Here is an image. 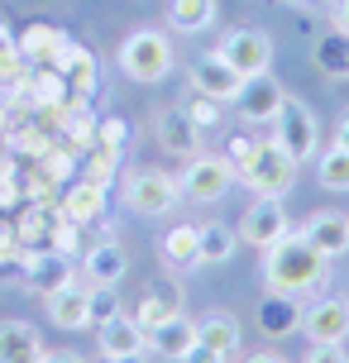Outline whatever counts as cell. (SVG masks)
<instances>
[{
    "mask_svg": "<svg viewBox=\"0 0 349 363\" xmlns=\"http://www.w3.org/2000/svg\"><path fill=\"white\" fill-rule=\"evenodd\" d=\"M301 363H349V354H345V345H311Z\"/></svg>",
    "mask_w": 349,
    "mask_h": 363,
    "instance_id": "cell-34",
    "label": "cell"
},
{
    "mask_svg": "<svg viewBox=\"0 0 349 363\" xmlns=\"http://www.w3.org/2000/svg\"><path fill=\"white\" fill-rule=\"evenodd\" d=\"M297 325H301L297 296H287V291H268L263 306H258V330H263V335H292Z\"/></svg>",
    "mask_w": 349,
    "mask_h": 363,
    "instance_id": "cell-22",
    "label": "cell"
},
{
    "mask_svg": "<svg viewBox=\"0 0 349 363\" xmlns=\"http://www.w3.org/2000/svg\"><path fill=\"white\" fill-rule=\"evenodd\" d=\"M196 340H201V345H211V349H221L225 359H235L244 335H239V320H235V315L211 311V315H201V320H196Z\"/></svg>",
    "mask_w": 349,
    "mask_h": 363,
    "instance_id": "cell-23",
    "label": "cell"
},
{
    "mask_svg": "<svg viewBox=\"0 0 349 363\" xmlns=\"http://www.w3.org/2000/svg\"><path fill=\"white\" fill-rule=\"evenodd\" d=\"M211 24H216V0H167V29L201 34Z\"/></svg>",
    "mask_w": 349,
    "mask_h": 363,
    "instance_id": "cell-25",
    "label": "cell"
},
{
    "mask_svg": "<svg viewBox=\"0 0 349 363\" xmlns=\"http://www.w3.org/2000/svg\"><path fill=\"white\" fill-rule=\"evenodd\" d=\"M153 134H158V144H163L167 153H177V158H196V153H201V129L192 125L187 110H158V115H153Z\"/></svg>",
    "mask_w": 349,
    "mask_h": 363,
    "instance_id": "cell-14",
    "label": "cell"
},
{
    "mask_svg": "<svg viewBox=\"0 0 349 363\" xmlns=\"http://www.w3.org/2000/svg\"><path fill=\"white\" fill-rule=\"evenodd\" d=\"M144 335H148V354L182 363V354L196 345V320H187V315H172V320H163V325L144 330Z\"/></svg>",
    "mask_w": 349,
    "mask_h": 363,
    "instance_id": "cell-16",
    "label": "cell"
},
{
    "mask_svg": "<svg viewBox=\"0 0 349 363\" xmlns=\"http://www.w3.org/2000/svg\"><path fill=\"white\" fill-rule=\"evenodd\" d=\"M87 315H92V325H106L111 315H120V296L111 287H92L87 291Z\"/></svg>",
    "mask_w": 349,
    "mask_h": 363,
    "instance_id": "cell-30",
    "label": "cell"
},
{
    "mask_svg": "<svg viewBox=\"0 0 349 363\" xmlns=\"http://www.w3.org/2000/svg\"><path fill=\"white\" fill-rule=\"evenodd\" d=\"M101 335H96V345H101V354L106 359H129V354H148V335H144V325L134 320V315H111L106 325H96Z\"/></svg>",
    "mask_w": 349,
    "mask_h": 363,
    "instance_id": "cell-13",
    "label": "cell"
},
{
    "mask_svg": "<svg viewBox=\"0 0 349 363\" xmlns=\"http://www.w3.org/2000/svg\"><path fill=\"white\" fill-rule=\"evenodd\" d=\"M216 53H221L239 77H258V72H268V62H273V38L258 34V29H230Z\"/></svg>",
    "mask_w": 349,
    "mask_h": 363,
    "instance_id": "cell-8",
    "label": "cell"
},
{
    "mask_svg": "<svg viewBox=\"0 0 349 363\" xmlns=\"http://www.w3.org/2000/svg\"><path fill=\"white\" fill-rule=\"evenodd\" d=\"M239 86H244V77L225 62L221 53H206L192 62V91L196 96H211V101H235Z\"/></svg>",
    "mask_w": 349,
    "mask_h": 363,
    "instance_id": "cell-11",
    "label": "cell"
},
{
    "mask_svg": "<svg viewBox=\"0 0 349 363\" xmlns=\"http://www.w3.org/2000/svg\"><path fill=\"white\" fill-rule=\"evenodd\" d=\"M72 277V268H67V258L62 254H24V268H19V282L29 291H38V296H48L53 287H62Z\"/></svg>",
    "mask_w": 349,
    "mask_h": 363,
    "instance_id": "cell-18",
    "label": "cell"
},
{
    "mask_svg": "<svg viewBox=\"0 0 349 363\" xmlns=\"http://www.w3.org/2000/svg\"><path fill=\"white\" fill-rule=\"evenodd\" d=\"M163 258L172 268H192L196 263V225H172L163 235Z\"/></svg>",
    "mask_w": 349,
    "mask_h": 363,
    "instance_id": "cell-29",
    "label": "cell"
},
{
    "mask_svg": "<svg viewBox=\"0 0 349 363\" xmlns=\"http://www.w3.org/2000/svg\"><path fill=\"white\" fill-rule=\"evenodd\" d=\"M273 144H282L297 163H311L316 153H321L316 115H311V106H306V101L282 96V106H277V115H273Z\"/></svg>",
    "mask_w": 349,
    "mask_h": 363,
    "instance_id": "cell-4",
    "label": "cell"
},
{
    "mask_svg": "<svg viewBox=\"0 0 349 363\" xmlns=\"http://www.w3.org/2000/svg\"><path fill=\"white\" fill-rule=\"evenodd\" d=\"M0 363H43V340L29 320H0Z\"/></svg>",
    "mask_w": 349,
    "mask_h": 363,
    "instance_id": "cell-17",
    "label": "cell"
},
{
    "mask_svg": "<svg viewBox=\"0 0 349 363\" xmlns=\"http://www.w3.org/2000/svg\"><path fill=\"white\" fill-rule=\"evenodd\" d=\"M172 315H182V291H177V282H153V287L139 296V311H134V320L144 330L163 325Z\"/></svg>",
    "mask_w": 349,
    "mask_h": 363,
    "instance_id": "cell-19",
    "label": "cell"
},
{
    "mask_svg": "<svg viewBox=\"0 0 349 363\" xmlns=\"http://www.w3.org/2000/svg\"><path fill=\"white\" fill-rule=\"evenodd\" d=\"M125 139H129V125H125V120H101L96 144H106V148H115V153H125Z\"/></svg>",
    "mask_w": 349,
    "mask_h": 363,
    "instance_id": "cell-32",
    "label": "cell"
},
{
    "mask_svg": "<svg viewBox=\"0 0 349 363\" xmlns=\"http://www.w3.org/2000/svg\"><path fill=\"white\" fill-rule=\"evenodd\" d=\"M167 67H172V43H167L158 29H134V34L120 43V72H125L129 82L153 86V82L167 77Z\"/></svg>",
    "mask_w": 349,
    "mask_h": 363,
    "instance_id": "cell-3",
    "label": "cell"
},
{
    "mask_svg": "<svg viewBox=\"0 0 349 363\" xmlns=\"http://www.w3.org/2000/svg\"><path fill=\"white\" fill-rule=\"evenodd\" d=\"M282 96H287V91L277 86L273 72H258V77H244V86H239V96H235V110H239L244 125H273Z\"/></svg>",
    "mask_w": 349,
    "mask_h": 363,
    "instance_id": "cell-10",
    "label": "cell"
},
{
    "mask_svg": "<svg viewBox=\"0 0 349 363\" xmlns=\"http://www.w3.org/2000/svg\"><path fill=\"white\" fill-rule=\"evenodd\" d=\"M254 148H258V139H249V134H235V139L225 144V158L235 163V172H239L244 163H249V158H254Z\"/></svg>",
    "mask_w": 349,
    "mask_h": 363,
    "instance_id": "cell-33",
    "label": "cell"
},
{
    "mask_svg": "<svg viewBox=\"0 0 349 363\" xmlns=\"http://www.w3.org/2000/svg\"><path fill=\"white\" fill-rule=\"evenodd\" d=\"M235 163L230 158H211V153H196V158H187L182 167V196L187 201H196V206H216V201L235 186Z\"/></svg>",
    "mask_w": 349,
    "mask_h": 363,
    "instance_id": "cell-6",
    "label": "cell"
},
{
    "mask_svg": "<svg viewBox=\"0 0 349 363\" xmlns=\"http://www.w3.org/2000/svg\"><path fill=\"white\" fill-rule=\"evenodd\" d=\"M316 177L331 191H349V148L331 144L326 153H316Z\"/></svg>",
    "mask_w": 349,
    "mask_h": 363,
    "instance_id": "cell-28",
    "label": "cell"
},
{
    "mask_svg": "<svg viewBox=\"0 0 349 363\" xmlns=\"http://www.w3.org/2000/svg\"><path fill=\"white\" fill-rule=\"evenodd\" d=\"M177 201H182V182L167 177V172L139 167V172L125 177V206L134 211V216H167Z\"/></svg>",
    "mask_w": 349,
    "mask_h": 363,
    "instance_id": "cell-5",
    "label": "cell"
},
{
    "mask_svg": "<svg viewBox=\"0 0 349 363\" xmlns=\"http://www.w3.org/2000/svg\"><path fill=\"white\" fill-rule=\"evenodd\" d=\"M106 363H111V359H106Z\"/></svg>",
    "mask_w": 349,
    "mask_h": 363,
    "instance_id": "cell-42",
    "label": "cell"
},
{
    "mask_svg": "<svg viewBox=\"0 0 349 363\" xmlns=\"http://www.w3.org/2000/svg\"><path fill=\"white\" fill-rule=\"evenodd\" d=\"M335 144L349 148V115H340V125H335Z\"/></svg>",
    "mask_w": 349,
    "mask_h": 363,
    "instance_id": "cell-39",
    "label": "cell"
},
{
    "mask_svg": "<svg viewBox=\"0 0 349 363\" xmlns=\"http://www.w3.org/2000/svg\"><path fill=\"white\" fill-rule=\"evenodd\" d=\"M111 363H148V354H129V359H111Z\"/></svg>",
    "mask_w": 349,
    "mask_h": 363,
    "instance_id": "cell-41",
    "label": "cell"
},
{
    "mask_svg": "<svg viewBox=\"0 0 349 363\" xmlns=\"http://www.w3.org/2000/svg\"><path fill=\"white\" fill-rule=\"evenodd\" d=\"M244 363H287V359H282L277 349H258V354H249V359H244Z\"/></svg>",
    "mask_w": 349,
    "mask_h": 363,
    "instance_id": "cell-38",
    "label": "cell"
},
{
    "mask_svg": "<svg viewBox=\"0 0 349 363\" xmlns=\"http://www.w3.org/2000/svg\"><path fill=\"white\" fill-rule=\"evenodd\" d=\"M326 282H331V258L316 254L297 230L277 239L273 249H263V287L268 291L306 296V291H326Z\"/></svg>",
    "mask_w": 349,
    "mask_h": 363,
    "instance_id": "cell-1",
    "label": "cell"
},
{
    "mask_svg": "<svg viewBox=\"0 0 349 363\" xmlns=\"http://www.w3.org/2000/svg\"><path fill=\"white\" fill-rule=\"evenodd\" d=\"M43 363H87L77 349H43Z\"/></svg>",
    "mask_w": 349,
    "mask_h": 363,
    "instance_id": "cell-37",
    "label": "cell"
},
{
    "mask_svg": "<svg viewBox=\"0 0 349 363\" xmlns=\"http://www.w3.org/2000/svg\"><path fill=\"white\" fill-rule=\"evenodd\" d=\"M297 235L306 239L316 254H326V258L349 254V216H345V211H316Z\"/></svg>",
    "mask_w": 349,
    "mask_h": 363,
    "instance_id": "cell-12",
    "label": "cell"
},
{
    "mask_svg": "<svg viewBox=\"0 0 349 363\" xmlns=\"http://www.w3.org/2000/svg\"><path fill=\"white\" fill-rule=\"evenodd\" d=\"M301 335L311 345H345L349 340V301L345 296H321L301 311Z\"/></svg>",
    "mask_w": 349,
    "mask_h": 363,
    "instance_id": "cell-9",
    "label": "cell"
},
{
    "mask_svg": "<svg viewBox=\"0 0 349 363\" xmlns=\"http://www.w3.org/2000/svg\"><path fill=\"white\" fill-rule=\"evenodd\" d=\"M187 115H192V125H196V129H216V125H221V101L196 96V106H187Z\"/></svg>",
    "mask_w": 349,
    "mask_h": 363,
    "instance_id": "cell-31",
    "label": "cell"
},
{
    "mask_svg": "<svg viewBox=\"0 0 349 363\" xmlns=\"http://www.w3.org/2000/svg\"><path fill=\"white\" fill-rule=\"evenodd\" d=\"M62 48H67V38H62V29H53V24H29V29L19 34V57H29L38 67H53Z\"/></svg>",
    "mask_w": 349,
    "mask_h": 363,
    "instance_id": "cell-21",
    "label": "cell"
},
{
    "mask_svg": "<svg viewBox=\"0 0 349 363\" xmlns=\"http://www.w3.org/2000/svg\"><path fill=\"white\" fill-rule=\"evenodd\" d=\"M297 167H301V163H297L292 153L268 139V144L254 148L249 163L239 167V182H244L254 196H287V191L297 186Z\"/></svg>",
    "mask_w": 349,
    "mask_h": 363,
    "instance_id": "cell-2",
    "label": "cell"
},
{
    "mask_svg": "<svg viewBox=\"0 0 349 363\" xmlns=\"http://www.w3.org/2000/svg\"><path fill=\"white\" fill-rule=\"evenodd\" d=\"M335 24H340V29L349 34V0H340V10H335Z\"/></svg>",
    "mask_w": 349,
    "mask_h": 363,
    "instance_id": "cell-40",
    "label": "cell"
},
{
    "mask_svg": "<svg viewBox=\"0 0 349 363\" xmlns=\"http://www.w3.org/2000/svg\"><path fill=\"white\" fill-rule=\"evenodd\" d=\"M182 363H230V359H225L221 349H211V345H201V340H196V345L182 354Z\"/></svg>",
    "mask_w": 349,
    "mask_h": 363,
    "instance_id": "cell-35",
    "label": "cell"
},
{
    "mask_svg": "<svg viewBox=\"0 0 349 363\" xmlns=\"http://www.w3.org/2000/svg\"><path fill=\"white\" fill-rule=\"evenodd\" d=\"M292 235V220L282 211V196H254V206L239 220V239L254 244V249H273L277 239Z\"/></svg>",
    "mask_w": 349,
    "mask_h": 363,
    "instance_id": "cell-7",
    "label": "cell"
},
{
    "mask_svg": "<svg viewBox=\"0 0 349 363\" xmlns=\"http://www.w3.org/2000/svg\"><path fill=\"white\" fill-rule=\"evenodd\" d=\"M230 254H235V230H225V225L196 230V263H225Z\"/></svg>",
    "mask_w": 349,
    "mask_h": 363,
    "instance_id": "cell-27",
    "label": "cell"
},
{
    "mask_svg": "<svg viewBox=\"0 0 349 363\" xmlns=\"http://www.w3.org/2000/svg\"><path fill=\"white\" fill-rule=\"evenodd\" d=\"M316 67L326 77H349V34L345 29H335L316 43Z\"/></svg>",
    "mask_w": 349,
    "mask_h": 363,
    "instance_id": "cell-26",
    "label": "cell"
},
{
    "mask_svg": "<svg viewBox=\"0 0 349 363\" xmlns=\"http://www.w3.org/2000/svg\"><path fill=\"white\" fill-rule=\"evenodd\" d=\"M101 211H106V186H96L87 177L77 182L72 191H67V201H62V216L72 220V225H96Z\"/></svg>",
    "mask_w": 349,
    "mask_h": 363,
    "instance_id": "cell-24",
    "label": "cell"
},
{
    "mask_svg": "<svg viewBox=\"0 0 349 363\" xmlns=\"http://www.w3.org/2000/svg\"><path fill=\"white\" fill-rule=\"evenodd\" d=\"M15 62H19V43L0 29V67H15Z\"/></svg>",
    "mask_w": 349,
    "mask_h": 363,
    "instance_id": "cell-36",
    "label": "cell"
},
{
    "mask_svg": "<svg viewBox=\"0 0 349 363\" xmlns=\"http://www.w3.org/2000/svg\"><path fill=\"white\" fill-rule=\"evenodd\" d=\"M87 291L92 287H82L77 277H67L62 287H53L43 301H48V320H53L57 330H82V325H92V315H87Z\"/></svg>",
    "mask_w": 349,
    "mask_h": 363,
    "instance_id": "cell-15",
    "label": "cell"
},
{
    "mask_svg": "<svg viewBox=\"0 0 349 363\" xmlns=\"http://www.w3.org/2000/svg\"><path fill=\"white\" fill-rule=\"evenodd\" d=\"M125 249L120 244H96V249H87L82 254V272H87V282L92 287H115L120 277H125Z\"/></svg>",
    "mask_w": 349,
    "mask_h": 363,
    "instance_id": "cell-20",
    "label": "cell"
}]
</instances>
